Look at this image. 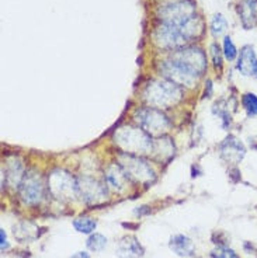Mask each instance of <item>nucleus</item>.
<instances>
[{"label":"nucleus","instance_id":"nucleus-4","mask_svg":"<svg viewBox=\"0 0 257 258\" xmlns=\"http://www.w3.org/2000/svg\"><path fill=\"white\" fill-rule=\"evenodd\" d=\"M48 189L57 200L71 201L77 195V180L66 170L57 168L48 175Z\"/></svg>","mask_w":257,"mask_h":258},{"label":"nucleus","instance_id":"nucleus-27","mask_svg":"<svg viewBox=\"0 0 257 258\" xmlns=\"http://www.w3.org/2000/svg\"><path fill=\"white\" fill-rule=\"evenodd\" d=\"M210 51H211V56H212V62H214V66H215V69H222V53L224 51L219 48L218 44H212L211 48H210Z\"/></svg>","mask_w":257,"mask_h":258},{"label":"nucleus","instance_id":"nucleus-11","mask_svg":"<svg viewBox=\"0 0 257 258\" xmlns=\"http://www.w3.org/2000/svg\"><path fill=\"white\" fill-rule=\"evenodd\" d=\"M162 76L173 83L179 84V86H187L191 87L198 80V75H195L194 72L188 71L183 64L177 63L173 59H169L162 62L161 64Z\"/></svg>","mask_w":257,"mask_h":258},{"label":"nucleus","instance_id":"nucleus-20","mask_svg":"<svg viewBox=\"0 0 257 258\" xmlns=\"http://www.w3.org/2000/svg\"><path fill=\"white\" fill-rule=\"evenodd\" d=\"M13 234L20 241H30L38 237V227L31 222H20L13 227Z\"/></svg>","mask_w":257,"mask_h":258},{"label":"nucleus","instance_id":"nucleus-7","mask_svg":"<svg viewBox=\"0 0 257 258\" xmlns=\"http://www.w3.org/2000/svg\"><path fill=\"white\" fill-rule=\"evenodd\" d=\"M77 180V197L89 205H98L107 200V187L89 175H79Z\"/></svg>","mask_w":257,"mask_h":258},{"label":"nucleus","instance_id":"nucleus-9","mask_svg":"<svg viewBox=\"0 0 257 258\" xmlns=\"http://www.w3.org/2000/svg\"><path fill=\"white\" fill-rule=\"evenodd\" d=\"M195 13V3L191 0H177L170 5H166L159 12L162 23H169L173 26H180L187 19Z\"/></svg>","mask_w":257,"mask_h":258},{"label":"nucleus","instance_id":"nucleus-2","mask_svg":"<svg viewBox=\"0 0 257 258\" xmlns=\"http://www.w3.org/2000/svg\"><path fill=\"white\" fill-rule=\"evenodd\" d=\"M143 98L153 108H170L183 98V90L179 84L167 79L153 80L146 86Z\"/></svg>","mask_w":257,"mask_h":258},{"label":"nucleus","instance_id":"nucleus-28","mask_svg":"<svg viewBox=\"0 0 257 258\" xmlns=\"http://www.w3.org/2000/svg\"><path fill=\"white\" fill-rule=\"evenodd\" d=\"M0 239H2V251H5L7 247H9V243H7L6 233H5V230H0Z\"/></svg>","mask_w":257,"mask_h":258},{"label":"nucleus","instance_id":"nucleus-21","mask_svg":"<svg viewBox=\"0 0 257 258\" xmlns=\"http://www.w3.org/2000/svg\"><path fill=\"white\" fill-rule=\"evenodd\" d=\"M96 226V220L91 219V218H87V216L77 218V219H75V222H73V227H75L79 233H84V234H90V233L94 232Z\"/></svg>","mask_w":257,"mask_h":258},{"label":"nucleus","instance_id":"nucleus-26","mask_svg":"<svg viewBox=\"0 0 257 258\" xmlns=\"http://www.w3.org/2000/svg\"><path fill=\"white\" fill-rule=\"evenodd\" d=\"M243 107L250 115H257V97L254 94H244Z\"/></svg>","mask_w":257,"mask_h":258},{"label":"nucleus","instance_id":"nucleus-22","mask_svg":"<svg viewBox=\"0 0 257 258\" xmlns=\"http://www.w3.org/2000/svg\"><path fill=\"white\" fill-rule=\"evenodd\" d=\"M228 28V23H226V19L222 16V14H215L211 20V32L212 35L215 38H218L221 35H224Z\"/></svg>","mask_w":257,"mask_h":258},{"label":"nucleus","instance_id":"nucleus-10","mask_svg":"<svg viewBox=\"0 0 257 258\" xmlns=\"http://www.w3.org/2000/svg\"><path fill=\"white\" fill-rule=\"evenodd\" d=\"M20 198L27 205H37L44 197V182L38 173L28 171L19 187Z\"/></svg>","mask_w":257,"mask_h":258},{"label":"nucleus","instance_id":"nucleus-13","mask_svg":"<svg viewBox=\"0 0 257 258\" xmlns=\"http://www.w3.org/2000/svg\"><path fill=\"white\" fill-rule=\"evenodd\" d=\"M104 180H106V184L110 188H113L114 191H122L125 188V185H127L128 177H127L125 171L120 166V163H113V164H110L109 167L106 168Z\"/></svg>","mask_w":257,"mask_h":258},{"label":"nucleus","instance_id":"nucleus-12","mask_svg":"<svg viewBox=\"0 0 257 258\" xmlns=\"http://www.w3.org/2000/svg\"><path fill=\"white\" fill-rule=\"evenodd\" d=\"M246 155L243 143L235 136H228L221 145V157L229 164H238Z\"/></svg>","mask_w":257,"mask_h":258},{"label":"nucleus","instance_id":"nucleus-16","mask_svg":"<svg viewBox=\"0 0 257 258\" xmlns=\"http://www.w3.org/2000/svg\"><path fill=\"white\" fill-rule=\"evenodd\" d=\"M239 16L242 26L250 30L257 24V0H242L239 5Z\"/></svg>","mask_w":257,"mask_h":258},{"label":"nucleus","instance_id":"nucleus-17","mask_svg":"<svg viewBox=\"0 0 257 258\" xmlns=\"http://www.w3.org/2000/svg\"><path fill=\"white\" fill-rule=\"evenodd\" d=\"M174 143L170 138L161 136L156 141H153V148H152V155L159 161L169 160L174 155Z\"/></svg>","mask_w":257,"mask_h":258},{"label":"nucleus","instance_id":"nucleus-30","mask_svg":"<svg viewBox=\"0 0 257 258\" xmlns=\"http://www.w3.org/2000/svg\"><path fill=\"white\" fill-rule=\"evenodd\" d=\"M253 76L257 79V64H256V69H254V75H253Z\"/></svg>","mask_w":257,"mask_h":258},{"label":"nucleus","instance_id":"nucleus-19","mask_svg":"<svg viewBox=\"0 0 257 258\" xmlns=\"http://www.w3.org/2000/svg\"><path fill=\"white\" fill-rule=\"evenodd\" d=\"M3 174L6 175L7 182L12 185V187H20L21 181L24 178V170H23V164L19 160L7 161L6 171L3 170Z\"/></svg>","mask_w":257,"mask_h":258},{"label":"nucleus","instance_id":"nucleus-1","mask_svg":"<svg viewBox=\"0 0 257 258\" xmlns=\"http://www.w3.org/2000/svg\"><path fill=\"white\" fill-rule=\"evenodd\" d=\"M114 142L121 149L122 153L143 156L152 153L153 141L152 136L146 134L142 128L134 126H121L114 134Z\"/></svg>","mask_w":257,"mask_h":258},{"label":"nucleus","instance_id":"nucleus-14","mask_svg":"<svg viewBox=\"0 0 257 258\" xmlns=\"http://www.w3.org/2000/svg\"><path fill=\"white\" fill-rule=\"evenodd\" d=\"M117 254L120 258H139L143 255V248L135 237L127 236L117 245Z\"/></svg>","mask_w":257,"mask_h":258},{"label":"nucleus","instance_id":"nucleus-25","mask_svg":"<svg viewBox=\"0 0 257 258\" xmlns=\"http://www.w3.org/2000/svg\"><path fill=\"white\" fill-rule=\"evenodd\" d=\"M224 55L228 60H233V59L238 56V49L233 44L231 37H225L224 38Z\"/></svg>","mask_w":257,"mask_h":258},{"label":"nucleus","instance_id":"nucleus-15","mask_svg":"<svg viewBox=\"0 0 257 258\" xmlns=\"http://www.w3.org/2000/svg\"><path fill=\"white\" fill-rule=\"evenodd\" d=\"M257 58L254 49L250 45H244L240 49L238 59V69L239 72L244 75V76H250L254 75V69H256Z\"/></svg>","mask_w":257,"mask_h":258},{"label":"nucleus","instance_id":"nucleus-8","mask_svg":"<svg viewBox=\"0 0 257 258\" xmlns=\"http://www.w3.org/2000/svg\"><path fill=\"white\" fill-rule=\"evenodd\" d=\"M170 59L183 64L188 71L194 72L198 76H201L207 71L205 53L202 49L195 48V46H183L180 49H176L172 53Z\"/></svg>","mask_w":257,"mask_h":258},{"label":"nucleus","instance_id":"nucleus-18","mask_svg":"<svg viewBox=\"0 0 257 258\" xmlns=\"http://www.w3.org/2000/svg\"><path fill=\"white\" fill-rule=\"evenodd\" d=\"M170 248L180 257H191L194 255V243L184 234H176L170 239Z\"/></svg>","mask_w":257,"mask_h":258},{"label":"nucleus","instance_id":"nucleus-24","mask_svg":"<svg viewBox=\"0 0 257 258\" xmlns=\"http://www.w3.org/2000/svg\"><path fill=\"white\" fill-rule=\"evenodd\" d=\"M212 258H239V255L236 252L233 251L229 247H225V245H219L215 250H212L211 252Z\"/></svg>","mask_w":257,"mask_h":258},{"label":"nucleus","instance_id":"nucleus-29","mask_svg":"<svg viewBox=\"0 0 257 258\" xmlns=\"http://www.w3.org/2000/svg\"><path fill=\"white\" fill-rule=\"evenodd\" d=\"M72 258H90V257H89V254H87V252L80 251V252H76L75 255H72Z\"/></svg>","mask_w":257,"mask_h":258},{"label":"nucleus","instance_id":"nucleus-5","mask_svg":"<svg viewBox=\"0 0 257 258\" xmlns=\"http://www.w3.org/2000/svg\"><path fill=\"white\" fill-rule=\"evenodd\" d=\"M136 121L146 134L155 138H161L170 128V121L159 108L146 107L136 112Z\"/></svg>","mask_w":257,"mask_h":258},{"label":"nucleus","instance_id":"nucleus-6","mask_svg":"<svg viewBox=\"0 0 257 258\" xmlns=\"http://www.w3.org/2000/svg\"><path fill=\"white\" fill-rule=\"evenodd\" d=\"M153 41L156 45L166 49V51H176L180 49L187 44V39L184 38L183 32L177 26L162 23L155 28Z\"/></svg>","mask_w":257,"mask_h":258},{"label":"nucleus","instance_id":"nucleus-23","mask_svg":"<svg viewBox=\"0 0 257 258\" xmlns=\"http://www.w3.org/2000/svg\"><path fill=\"white\" fill-rule=\"evenodd\" d=\"M86 244H87V247L90 248L91 251H103L104 247L107 245V239L104 237L103 234H100V233H94V234H91L90 237L87 239Z\"/></svg>","mask_w":257,"mask_h":258},{"label":"nucleus","instance_id":"nucleus-3","mask_svg":"<svg viewBox=\"0 0 257 258\" xmlns=\"http://www.w3.org/2000/svg\"><path fill=\"white\" fill-rule=\"evenodd\" d=\"M118 163L125 171L128 180L134 181L141 185H149L156 178L155 171L146 161L141 159V156L121 153L118 157Z\"/></svg>","mask_w":257,"mask_h":258}]
</instances>
